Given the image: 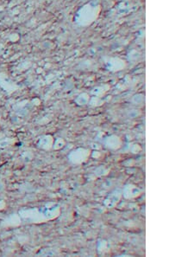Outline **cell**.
I'll return each mask as SVG.
<instances>
[{"label":"cell","instance_id":"cell-1","mask_svg":"<svg viewBox=\"0 0 194 257\" xmlns=\"http://www.w3.org/2000/svg\"><path fill=\"white\" fill-rule=\"evenodd\" d=\"M3 190V184H1V183H0V191Z\"/></svg>","mask_w":194,"mask_h":257}]
</instances>
